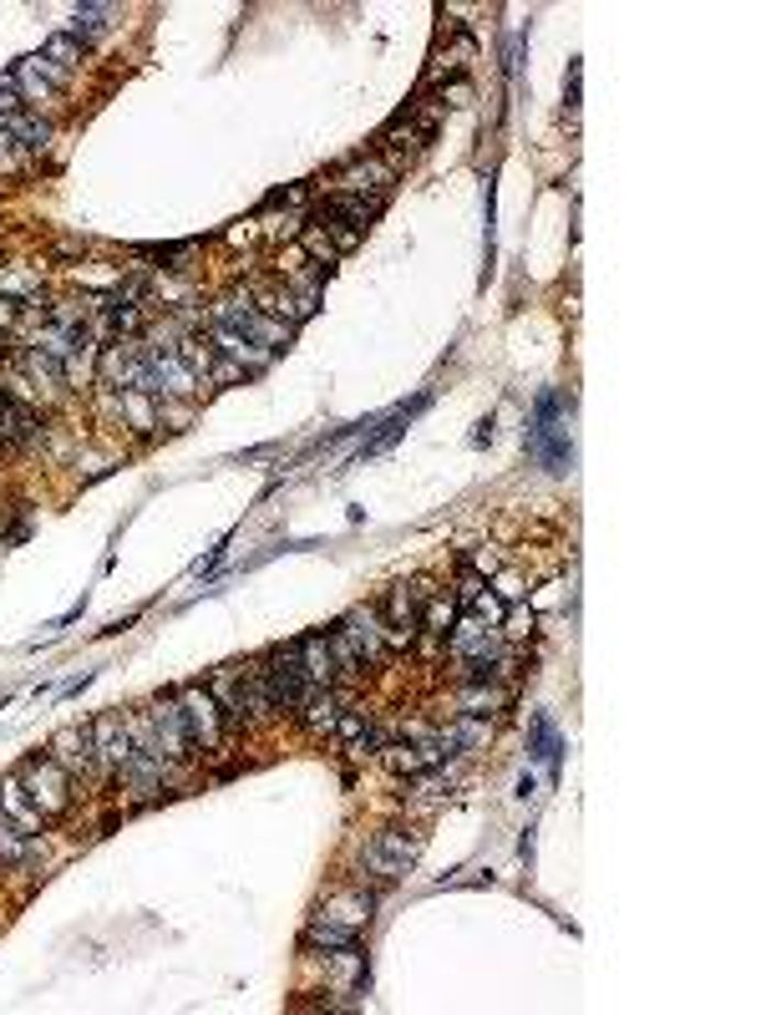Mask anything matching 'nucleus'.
<instances>
[{
    "label": "nucleus",
    "instance_id": "obj_23",
    "mask_svg": "<svg viewBox=\"0 0 761 1015\" xmlns=\"http://www.w3.org/2000/svg\"><path fill=\"white\" fill-rule=\"evenodd\" d=\"M41 853V843L31 838V832H21L5 813H0V863H11V869H31Z\"/></svg>",
    "mask_w": 761,
    "mask_h": 1015
},
{
    "label": "nucleus",
    "instance_id": "obj_19",
    "mask_svg": "<svg viewBox=\"0 0 761 1015\" xmlns=\"http://www.w3.org/2000/svg\"><path fill=\"white\" fill-rule=\"evenodd\" d=\"M487 737H493V721H487V716H457L452 726H442V731H437V741H442V757H467L473 747H483Z\"/></svg>",
    "mask_w": 761,
    "mask_h": 1015
},
{
    "label": "nucleus",
    "instance_id": "obj_22",
    "mask_svg": "<svg viewBox=\"0 0 761 1015\" xmlns=\"http://www.w3.org/2000/svg\"><path fill=\"white\" fill-rule=\"evenodd\" d=\"M234 330H244V335H250L254 345H269V351H279V345L295 341V326H285V320H275V316H264L260 305H254V310H250L244 320H239Z\"/></svg>",
    "mask_w": 761,
    "mask_h": 1015
},
{
    "label": "nucleus",
    "instance_id": "obj_27",
    "mask_svg": "<svg viewBox=\"0 0 761 1015\" xmlns=\"http://www.w3.org/2000/svg\"><path fill=\"white\" fill-rule=\"evenodd\" d=\"M310 224H320V229H326V239H330V244H335V254H351L355 244L366 239V229H355L351 219H341V213H330V209H320L316 219H310Z\"/></svg>",
    "mask_w": 761,
    "mask_h": 1015
},
{
    "label": "nucleus",
    "instance_id": "obj_25",
    "mask_svg": "<svg viewBox=\"0 0 761 1015\" xmlns=\"http://www.w3.org/2000/svg\"><path fill=\"white\" fill-rule=\"evenodd\" d=\"M71 21H77V26H71V36H77L81 46H92V41L102 36L112 21H118V5H92V0H87V5H77V15H71Z\"/></svg>",
    "mask_w": 761,
    "mask_h": 1015
},
{
    "label": "nucleus",
    "instance_id": "obj_38",
    "mask_svg": "<svg viewBox=\"0 0 761 1015\" xmlns=\"http://www.w3.org/2000/svg\"><path fill=\"white\" fill-rule=\"evenodd\" d=\"M11 112H21V97H15L11 71H5V77H0V118H11Z\"/></svg>",
    "mask_w": 761,
    "mask_h": 1015
},
{
    "label": "nucleus",
    "instance_id": "obj_20",
    "mask_svg": "<svg viewBox=\"0 0 761 1015\" xmlns=\"http://www.w3.org/2000/svg\"><path fill=\"white\" fill-rule=\"evenodd\" d=\"M508 691L498 686V681H467V686L457 691V716H487V721H493V716L498 711H508Z\"/></svg>",
    "mask_w": 761,
    "mask_h": 1015
},
{
    "label": "nucleus",
    "instance_id": "obj_17",
    "mask_svg": "<svg viewBox=\"0 0 761 1015\" xmlns=\"http://www.w3.org/2000/svg\"><path fill=\"white\" fill-rule=\"evenodd\" d=\"M15 366L26 371L31 376V386H36V396H62V386H66V366L56 356H46V351H36V345H26V351H15Z\"/></svg>",
    "mask_w": 761,
    "mask_h": 1015
},
{
    "label": "nucleus",
    "instance_id": "obj_13",
    "mask_svg": "<svg viewBox=\"0 0 761 1015\" xmlns=\"http://www.w3.org/2000/svg\"><path fill=\"white\" fill-rule=\"evenodd\" d=\"M52 143V122L41 118L36 107H21L11 118H0V147H26V153H46Z\"/></svg>",
    "mask_w": 761,
    "mask_h": 1015
},
{
    "label": "nucleus",
    "instance_id": "obj_4",
    "mask_svg": "<svg viewBox=\"0 0 761 1015\" xmlns=\"http://www.w3.org/2000/svg\"><path fill=\"white\" fill-rule=\"evenodd\" d=\"M391 188H396V168L386 163V153H361V158H351L335 173V194L366 198V203H380V209H386Z\"/></svg>",
    "mask_w": 761,
    "mask_h": 1015
},
{
    "label": "nucleus",
    "instance_id": "obj_5",
    "mask_svg": "<svg viewBox=\"0 0 761 1015\" xmlns=\"http://www.w3.org/2000/svg\"><path fill=\"white\" fill-rule=\"evenodd\" d=\"M411 863H417V848L407 843V832H376L366 848H361V873H371L376 884H396V879H407Z\"/></svg>",
    "mask_w": 761,
    "mask_h": 1015
},
{
    "label": "nucleus",
    "instance_id": "obj_9",
    "mask_svg": "<svg viewBox=\"0 0 761 1015\" xmlns=\"http://www.w3.org/2000/svg\"><path fill=\"white\" fill-rule=\"evenodd\" d=\"M341 625H345V635L355 640L361 660H366V671H376V665H386V660H391V650H386V620H380V605H355Z\"/></svg>",
    "mask_w": 761,
    "mask_h": 1015
},
{
    "label": "nucleus",
    "instance_id": "obj_36",
    "mask_svg": "<svg viewBox=\"0 0 761 1015\" xmlns=\"http://www.w3.org/2000/svg\"><path fill=\"white\" fill-rule=\"evenodd\" d=\"M26 316V300H11V295H0V330H15Z\"/></svg>",
    "mask_w": 761,
    "mask_h": 1015
},
{
    "label": "nucleus",
    "instance_id": "obj_10",
    "mask_svg": "<svg viewBox=\"0 0 761 1015\" xmlns=\"http://www.w3.org/2000/svg\"><path fill=\"white\" fill-rule=\"evenodd\" d=\"M92 747H97V772H107V777H118L122 762H128L137 747H132L128 737V721H122L118 711H107L92 721Z\"/></svg>",
    "mask_w": 761,
    "mask_h": 1015
},
{
    "label": "nucleus",
    "instance_id": "obj_15",
    "mask_svg": "<svg viewBox=\"0 0 761 1015\" xmlns=\"http://www.w3.org/2000/svg\"><path fill=\"white\" fill-rule=\"evenodd\" d=\"M341 711H345L341 691H335V686H310L295 716H300V726H310L316 737H330V731H335V721H341Z\"/></svg>",
    "mask_w": 761,
    "mask_h": 1015
},
{
    "label": "nucleus",
    "instance_id": "obj_33",
    "mask_svg": "<svg viewBox=\"0 0 761 1015\" xmlns=\"http://www.w3.org/2000/svg\"><path fill=\"white\" fill-rule=\"evenodd\" d=\"M81 52H87V46H81L71 31H56V36H46V52H41V56H46V62H56L66 71V66L81 62Z\"/></svg>",
    "mask_w": 761,
    "mask_h": 1015
},
{
    "label": "nucleus",
    "instance_id": "obj_2",
    "mask_svg": "<svg viewBox=\"0 0 761 1015\" xmlns=\"http://www.w3.org/2000/svg\"><path fill=\"white\" fill-rule=\"evenodd\" d=\"M15 777L26 782V792L31 797H36V807H41V818L46 823H56V818H66V813H71V797H77V792H71V772H66L62 762H52V757H26V762L15 766Z\"/></svg>",
    "mask_w": 761,
    "mask_h": 1015
},
{
    "label": "nucleus",
    "instance_id": "obj_12",
    "mask_svg": "<svg viewBox=\"0 0 761 1015\" xmlns=\"http://www.w3.org/2000/svg\"><path fill=\"white\" fill-rule=\"evenodd\" d=\"M41 437V417L36 407H26L21 396H11L0 386V448H26Z\"/></svg>",
    "mask_w": 761,
    "mask_h": 1015
},
{
    "label": "nucleus",
    "instance_id": "obj_8",
    "mask_svg": "<svg viewBox=\"0 0 761 1015\" xmlns=\"http://www.w3.org/2000/svg\"><path fill=\"white\" fill-rule=\"evenodd\" d=\"M11 81H15V97H21V107L36 102V112H41V102H52V97L66 92V71L56 62H46V56H26V62H15L11 66Z\"/></svg>",
    "mask_w": 761,
    "mask_h": 1015
},
{
    "label": "nucleus",
    "instance_id": "obj_26",
    "mask_svg": "<svg viewBox=\"0 0 761 1015\" xmlns=\"http://www.w3.org/2000/svg\"><path fill=\"white\" fill-rule=\"evenodd\" d=\"M345 945H355V929L310 914V924H305V950H345Z\"/></svg>",
    "mask_w": 761,
    "mask_h": 1015
},
{
    "label": "nucleus",
    "instance_id": "obj_1",
    "mask_svg": "<svg viewBox=\"0 0 761 1015\" xmlns=\"http://www.w3.org/2000/svg\"><path fill=\"white\" fill-rule=\"evenodd\" d=\"M528 457L543 473H569L578 457L574 448V396L569 391H543L533 401V422H528Z\"/></svg>",
    "mask_w": 761,
    "mask_h": 1015
},
{
    "label": "nucleus",
    "instance_id": "obj_16",
    "mask_svg": "<svg viewBox=\"0 0 761 1015\" xmlns=\"http://www.w3.org/2000/svg\"><path fill=\"white\" fill-rule=\"evenodd\" d=\"M0 813H5V818H11V823H15V828H21V832H31V838H36V832L46 828V818H41L36 797H31V792H26V782L15 777V772H11V777H5V782H0Z\"/></svg>",
    "mask_w": 761,
    "mask_h": 1015
},
{
    "label": "nucleus",
    "instance_id": "obj_3",
    "mask_svg": "<svg viewBox=\"0 0 761 1015\" xmlns=\"http://www.w3.org/2000/svg\"><path fill=\"white\" fill-rule=\"evenodd\" d=\"M260 681H264V691H269V700H275V716L300 711L305 691H310V681H305V671H300V640H289V646H279L275 655L264 660Z\"/></svg>",
    "mask_w": 761,
    "mask_h": 1015
},
{
    "label": "nucleus",
    "instance_id": "obj_39",
    "mask_svg": "<svg viewBox=\"0 0 761 1015\" xmlns=\"http://www.w3.org/2000/svg\"><path fill=\"white\" fill-rule=\"evenodd\" d=\"M523 580H512V574H503V580H498V599H503V605H518V599H523Z\"/></svg>",
    "mask_w": 761,
    "mask_h": 1015
},
{
    "label": "nucleus",
    "instance_id": "obj_6",
    "mask_svg": "<svg viewBox=\"0 0 761 1015\" xmlns=\"http://www.w3.org/2000/svg\"><path fill=\"white\" fill-rule=\"evenodd\" d=\"M178 706H184V721H188V737H194V752H219L223 741V711L219 700H213L209 686H184L178 691Z\"/></svg>",
    "mask_w": 761,
    "mask_h": 1015
},
{
    "label": "nucleus",
    "instance_id": "obj_24",
    "mask_svg": "<svg viewBox=\"0 0 761 1015\" xmlns=\"http://www.w3.org/2000/svg\"><path fill=\"white\" fill-rule=\"evenodd\" d=\"M326 646H330V655H335V671L345 675V681H366V660H361V650H355V640L345 635V625H330L326 630Z\"/></svg>",
    "mask_w": 761,
    "mask_h": 1015
},
{
    "label": "nucleus",
    "instance_id": "obj_32",
    "mask_svg": "<svg viewBox=\"0 0 761 1015\" xmlns=\"http://www.w3.org/2000/svg\"><path fill=\"white\" fill-rule=\"evenodd\" d=\"M300 250L310 254V260H316V269H326V275H330V264L341 260V254H335V244L326 239V229H320V224H305V229H300Z\"/></svg>",
    "mask_w": 761,
    "mask_h": 1015
},
{
    "label": "nucleus",
    "instance_id": "obj_28",
    "mask_svg": "<svg viewBox=\"0 0 761 1015\" xmlns=\"http://www.w3.org/2000/svg\"><path fill=\"white\" fill-rule=\"evenodd\" d=\"M533 762L549 766V777H559V762H564V741L553 737L549 716H533Z\"/></svg>",
    "mask_w": 761,
    "mask_h": 1015
},
{
    "label": "nucleus",
    "instance_id": "obj_34",
    "mask_svg": "<svg viewBox=\"0 0 761 1015\" xmlns=\"http://www.w3.org/2000/svg\"><path fill=\"white\" fill-rule=\"evenodd\" d=\"M483 589H487L483 574H477L473 564H462V574H457V599H462V605H473V599H477Z\"/></svg>",
    "mask_w": 761,
    "mask_h": 1015
},
{
    "label": "nucleus",
    "instance_id": "obj_11",
    "mask_svg": "<svg viewBox=\"0 0 761 1015\" xmlns=\"http://www.w3.org/2000/svg\"><path fill=\"white\" fill-rule=\"evenodd\" d=\"M52 762H62L71 777H92L97 772V747H92V726H66L52 737Z\"/></svg>",
    "mask_w": 761,
    "mask_h": 1015
},
{
    "label": "nucleus",
    "instance_id": "obj_31",
    "mask_svg": "<svg viewBox=\"0 0 761 1015\" xmlns=\"http://www.w3.org/2000/svg\"><path fill=\"white\" fill-rule=\"evenodd\" d=\"M326 209H330V213H341V219H351L355 229H366L371 219L380 213V203H366V198H351V194H330V198H326Z\"/></svg>",
    "mask_w": 761,
    "mask_h": 1015
},
{
    "label": "nucleus",
    "instance_id": "obj_30",
    "mask_svg": "<svg viewBox=\"0 0 761 1015\" xmlns=\"http://www.w3.org/2000/svg\"><path fill=\"white\" fill-rule=\"evenodd\" d=\"M457 625V605L446 599V594H432L427 605H421V630L437 635V640H446V630Z\"/></svg>",
    "mask_w": 761,
    "mask_h": 1015
},
{
    "label": "nucleus",
    "instance_id": "obj_7",
    "mask_svg": "<svg viewBox=\"0 0 761 1015\" xmlns=\"http://www.w3.org/2000/svg\"><path fill=\"white\" fill-rule=\"evenodd\" d=\"M153 731H158V752L168 766L188 762L194 757V737H188V721H184V706H178V691H168V696L153 700Z\"/></svg>",
    "mask_w": 761,
    "mask_h": 1015
},
{
    "label": "nucleus",
    "instance_id": "obj_29",
    "mask_svg": "<svg viewBox=\"0 0 761 1015\" xmlns=\"http://www.w3.org/2000/svg\"><path fill=\"white\" fill-rule=\"evenodd\" d=\"M118 407L132 422V432H153V427H158V407H153L147 391H118Z\"/></svg>",
    "mask_w": 761,
    "mask_h": 1015
},
{
    "label": "nucleus",
    "instance_id": "obj_14",
    "mask_svg": "<svg viewBox=\"0 0 761 1015\" xmlns=\"http://www.w3.org/2000/svg\"><path fill=\"white\" fill-rule=\"evenodd\" d=\"M371 909H376V894H366V889H335V894L320 898L316 919L345 924V929H355V935H361V924L371 919Z\"/></svg>",
    "mask_w": 761,
    "mask_h": 1015
},
{
    "label": "nucleus",
    "instance_id": "obj_35",
    "mask_svg": "<svg viewBox=\"0 0 761 1015\" xmlns=\"http://www.w3.org/2000/svg\"><path fill=\"white\" fill-rule=\"evenodd\" d=\"M401 427H407V411H401V417H391V422L380 427V432H376V437H371L366 448H361V457H376V452H380V448H386V442H391V437H401Z\"/></svg>",
    "mask_w": 761,
    "mask_h": 1015
},
{
    "label": "nucleus",
    "instance_id": "obj_18",
    "mask_svg": "<svg viewBox=\"0 0 761 1015\" xmlns=\"http://www.w3.org/2000/svg\"><path fill=\"white\" fill-rule=\"evenodd\" d=\"M326 975H330V990L335 995H355V990L366 985V955L345 945V950H326Z\"/></svg>",
    "mask_w": 761,
    "mask_h": 1015
},
{
    "label": "nucleus",
    "instance_id": "obj_37",
    "mask_svg": "<svg viewBox=\"0 0 761 1015\" xmlns=\"http://www.w3.org/2000/svg\"><path fill=\"white\" fill-rule=\"evenodd\" d=\"M239 376H250V371L239 366V361H229V356L213 361V366H209V386H213V382H239Z\"/></svg>",
    "mask_w": 761,
    "mask_h": 1015
},
{
    "label": "nucleus",
    "instance_id": "obj_21",
    "mask_svg": "<svg viewBox=\"0 0 761 1015\" xmlns=\"http://www.w3.org/2000/svg\"><path fill=\"white\" fill-rule=\"evenodd\" d=\"M300 671L310 686H335L341 681V671H335V655H330L326 635H305L300 640Z\"/></svg>",
    "mask_w": 761,
    "mask_h": 1015
}]
</instances>
